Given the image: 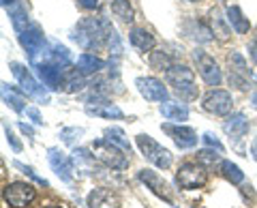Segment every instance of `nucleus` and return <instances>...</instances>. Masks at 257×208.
I'll return each mask as SVG.
<instances>
[{"mask_svg": "<svg viewBox=\"0 0 257 208\" xmlns=\"http://www.w3.org/2000/svg\"><path fill=\"white\" fill-rule=\"evenodd\" d=\"M111 24L105 18H86L77 22L73 30V41L88 52H99L103 45H107V30Z\"/></svg>", "mask_w": 257, "mask_h": 208, "instance_id": "f257e3e1", "label": "nucleus"}, {"mask_svg": "<svg viewBox=\"0 0 257 208\" xmlns=\"http://www.w3.org/2000/svg\"><path fill=\"white\" fill-rule=\"evenodd\" d=\"M90 150L96 161L109 167V170H126L128 167V157L124 155V150L116 146L114 142H109L107 138L94 140L90 144Z\"/></svg>", "mask_w": 257, "mask_h": 208, "instance_id": "f03ea898", "label": "nucleus"}, {"mask_svg": "<svg viewBox=\"0 0 257 208\" xmlns=\"http://www.w3.org/2000/svg\"><path fill=\"white\" fill-rule=\"evenodd\" d=\"M170 86H174V90L178 92V97L184 101L197 99V86H195V75L187 65H172V69L165 73Z\"/></svg>", "mask_w": 257, "mask_h": 208, "instance_id": "7ed1b4c3", "label": "nucleus"}, {"mask_svg": "<svg viewBox=\"0 0 257 208\" xmlns=\"http://www.w3.org/2000/svg\"><path fill=\"white\" fill-rule=\"evenodd\" d=\"M11 73H13V77L18 79V84H20V88L24 92H26V97H30V99H37L39 103H50V90H47L45 86H41L37 82L35 77L30 75V71L24 67V65H20V62H11Z\"/></svg>", "mask_w": 257, "mask_h": 208, "instance_id": "20e7f679", "label": "nucleus"}, {"mask_svg": "<svg viewBox=\"0 0 257 208\" xmlns=\"http://www.w3.org/2000/svg\"><path fill=\"white\" fill-rule=\"evenodd\" d=\"M135 144H138V148L142 150V155L146 157L152 165L161 167V170L172 167V153L167 148L161 146L159 142L152 140L148 133H140L138 138H135Z\"/></svg>", "mask_w": 257, "mask_h": 208, "instance_id": "39448f33", "label": "nucleus"}, {"mask_svg": "<svg viewBox=\"0 0 257 208\" xmlns=\"http://www.w3.org/2000/svg\"><path fill=\"white\" fill-rule=\"evenodd\" d=\"M208 180V172L204 163H182L176 172V185L184 191L202 189Z\"/></svg>", "mask_w": 257, "mask_h": 208, "instance_id": "423d86ee", "label": "nucleus"}, {"mask_svg": "<svg viewBox=\"0 0 257 208\" xmlns=\"http://www.w3.org/2000/svg\"><path fill=\"white\" fill-rule=\"evenodd\" d=\"M3 197H5V204L7 206H13V208H26L32 199L37 197V191L30 182H9L5 185L3 189Z\"/></svg>", "mask_w": 257, "mask_h": 208, "instance_id": "0eeeda50", "label": "nucleus"}, {"mask_svg": "<svg viewBox=\"0 0 257 208\" xmlns=\"http://www.w3.org/2000/svg\"><path fill=\"white\" fill-rule=\"evenodd\" d=\"M227 62H229V84H234L238 90H246L248 82L253 79V73L246 65L244 56L240 52H231L227 56Z\"/></svg>", "mask_w": 257, "mask_h": 208, "instance_id": "6e6552de", "label": "nucleus"}, {"mask_svg": "<svg viewBox=\"0 0 257 208\" xmlns=\"http://www.w3.org/2000/svg\"><path fill=\"white\" fill-rule=\"evenodd\" d=\"M193 58H195V62H197L199 75H202V79L208 86H221L223 73H221L219 65H216V60L212 58L210 54H206L204 50H195L193 52Z\"/></svg>", "mask_w": 257, "mask_h": 208, "instance_id": "1a4fd4ad", "label": "nucleus"}, {"mask_svg": "<svg viewBox=\"0 0 257 208\" xmlns=\"http://www.w3.org/2000/svg\"><path fill=\"white\" fill-rule=\"evenodd\" d=\"M20 43H22L24 50H26L28 60H30V65H32V62L39 58V54L45 50V35H43V30L39 28L37 24H32L28 30L20 33Z\"/></svg>", "mask_w": 257, "mask_h": 208, "instance_id": "9d476101", "label": "nucleus"}, {"mask_svg": "<svg viewBox=\"0 0 257 208\" xmlns=\"http://www.w3.org/2000/svg\"><path fill=\"white\" fill-rule=\"evenodd\" d=\"M37 71L39 79H41V84L47 88V90H60L62 88V82H64V71L60 65H56V62H37V65H32Z\"/></svg>", "mask_w": 257, "mask_h": 208, "instance_id": "9b49d317", "label": "nucleus"}, {"mask_svg": "<svg viewBox=\"0 0 257 208\" xmlns=\"http://www.w3.org/2000/svg\"><path fill=\"white\" fill-rule=\"evenodd\" d=\"M135 86H138L140 94L146 101L152 103H165L170 99V90L163 86V82H159L157 77H138L135 79Z\"/></svg>", "mask_w": 257, "mask_h": 208, "instance_id": "f8f14e48", "label": "nucleus"}, {"mask_svg": "<svg viewBox=\"0 0 257 208\" xmlns=\"http://www.w3.org/2000/svg\"><path fill=\"white\" fill-rule=\"evenodd\" d=\"M161 129H163L170 138L174 140V144L178 146L180 150H189V148H195L197 146V133L191 129V127L187 125H172V123H165V125H161Z\"/></svg>", "mask_w": 257, "mask_h": 208, "instance_id": "ddd939ff", "label": "nucleus"}, {"mask_svg": "<svg viewBox=\"0 0 257 208\" xmlns=\"http://www.w3.org/2000/svg\"><path fill=\"white\" fill-rule=\"evenodd\" d=\"M47 161H50L52 170L56 172V176H58L60 180L64 182H71L73 180V159H71L69 155H64L60 148H47Z\"/></svg>", "mask_w": 257, "mask_h": 208, "instance_id": "4468645a", "label": "nucleus"}, {"mask_svg": "<svg viewBox=\"0 0 257 208\" xmlns=\"http://www.w3.org/2000/svg\"><path fill=\"white\" fill-rule=\"evenodd\" d=\"M204 110L210 112L214 116H227L231 112V106H234V101H231V94L227 90H219V88H214L204 97Z\"/></svg>", "mask_w": 257, "mask_h": 208, "instance_id": "2eb2a0df", "label": "nucleus"}, {"mask_svg": "<svg viewBox=\"0 0 257 208\" xmlns=\"http://www.w3.org/2000/svg\"><path fill=\"white\" fill-rule=\"evenodd\" d=\"M138 180L144 182V185H146L157 197L165 199V202L172 206V197H170V191H167V182L163 180V176H159L155 170H150V167H142V170L138 172Z\"/></svg>", "mask_w": 257, "mask_h": 208, "instance_id": "dca6fc26", "label": "nucleus"}, {"mask_svg": "<svg viewBox=\"0 0 257 208\" xmlns=\"http://www.w3.org/2000/svg\"><path fill=\"white\" fill-rule=\"evenodd\" d=\"M86 204H88V208H120V197L111 189L99 187L88 193Z\"/></svg>", "mask_w": 257, "mask_h": 208, "instance_id": "f3484780", "label": "nucleus"}, {"mask_svg": "<svg viewBox=\"0 0 257 208\" xmlns=\"http://www.w3.org/2000/svg\"><path fill=\"white\" fill-rule=\"evenodd\" d=\"M223 131L229 135L234 142H240L244 138V135L248 133V121L244 114H240V112H236V114H231L227 121L223 123Z\"/></svg>", "mask_w": 257, "mask_h": 208, "instance_id": "a211bd4d", "label": "nucleus"}, {"mask_svg": "<svg viewBox=\"0 0 257 208\" xmlns=\"http://www.w3.org/2000/svg\"><path fill=\"white\" fill-rule=\"evenodd\" d=\"M128 39H131V45L135 47V50H140V52H152L155 50V37H152L150 30L146 28H131V33H128Z\"/></svg>", "mask_w": 257, "mask_h": 208, "instance_id": "6ab92c4d", "label": "nucleus"}, {"mask_svg": "<svg viewBox=\"0 0 257 208\" xmlns=\"http://www.w3.org/2000/svg\"><path fill=\"white\" fill-rule=\"evenodd\" d=\"M3 99H5V103L7 106H11V110H15V112H26L28 108H26V92L22 90H18L15 86H9V84H3Z\"/></svg>", "mask_w": 257, "mask_h": 208, "instance_id": "aec40b11", "label": "nucleus"}, {"mask_svg": "<svg viewBox=\"0 0 257 208\" xmlns=\"http://www.w3.org/2000/svg\"><path fill=\"white\" fill-rule=\"evenodd\" d=\"M225 15H227V24L236 30L238 35H246L251 30V24H248V18H244V13L240 11V7L236 5H229L225 9Z\"/></svg>", "mask_w": 257, "mask_h": 208, "instance_id": "412c9836", "label": "nucleus"}, {"mask_svg": "<svg viewBox=\"0 0 257 208\" xmlns=\"http://www.w3.org/2000/svg\"><path fill=\"white\" fill-rule=\"evenodd\" d=\"M75 67L82 71L84 75H94V73H101V71L105 69V62H103L99 56H94L90 52H84V54H79Z\"/></svg>", "mask_w": 257, "mask_h": 208, "instance_id": "4be33fe9", "label": "nucleus"}, {"mask_svg": "<svg viewBox=\"0 0 257 208\" xmlns=\"http://www.w3.org/2000/svg\"><path fill=\"white\" fill-rule=\"evenodd\" d=\"M161 114L167 121H174V123H184L189 118V108L184 103H176V101H165L161 103Z\"/></svg>", "mask_w": 257, "mask_h": 208, "instance_id": "5701e85b", "label": "nucleus"}, {"mask_svg": "<svg viewBox=\"0 0 257 208\" xmlns=\"http://www.w3.org/2000/svg\"><path fill=\"white\" fill-rule=\"evenodd\" d=\"M86 86L84 82V73L79 71L77 67L73 69H67L64 71V82H62V90H67V92H77V90H82V88Z\"/></svg>", "mask_w": 257, "mask_h": 208, "instance_id": "b1692460", "label": "nucleus"}, {"mask_svg": "<svg viewBox=\"0 0 257 208\" xmlns=\"http://www.w3.org/2000/svg\"><path fill=\"white\" fill-rule=\"evenodd\" d=\"M111 13L122 24H133V20H135L133 5L128 3V0H111Z\"/></svg>", "mask_w": 257, "mask_h": 208, "instance_id": "393cba45", "label": "nucleus"}, {"mask_svg": "<svg viewBox=\"0 0 257 208\" xmlns=\"http://www.w3.org/2000/svg\"><path fill=\"white\" fill-rule=\"evenodd\" d=\"M148 65L152 71H170L172 69V58H170V54L163 52V50H155V52H150L148 56Z\"/></svg>", "mask_w": 257, "mask_h": 208, "instance_id": "a878e982", "label": "nucleus"}, {"mask_svg": "<svg viewBox=\"0 0 257 208\" xmlns=\"http://www.w3.org/2000/svg\"><path fill=\"white\" fill-rule=\"evenodd\" d=\"M219 172H221V176L227 182H231V185H240V182L244 180V174H242V170L236 165V163H231V161H221V165H219Z\"/></svg>", "mask_w": 257, "mask_h": 208, "instance_id": "bb28decb", "label": "nucleus"}, {"mask_svg": "<svg viewBox=\"0 0 257 208\" xmlns=\"http://www.w3.org/2000/svg\"><path fill=\"white\" fill-rule=\"evenodd\" d=\"M210 20H212V33L221 39V41H227L229 35H231V30L229 26L225 22H227V18H221V13L219 11H210Z\"/></svg>", "mask_w": 257, "mask_h": 208, "instance_id": "cd10ccee", "label": "nucleus"}, {"mask_svg": "<svg viewBox=\"0 0 257 208\" xmlns=\"http://www.w3.org/2000/svg\"><path fill=\"white\" fill-rule=\"evenodd\" d=\"M105 138L109 142H114L116 146H120L124 153L131 155V144H128V140L124 138V131L120 129V127H107V129H105Z\"/></svg>", "mask_w": 257, "mask_h": 208, "instance_id": "c85d7f7f", "label": "nucleus"}, {"mask_svg": "<svg viewBox=\"0 0 257 208\" xmlns=\"http://www.w3.org/2000/svg\"><path fill=\"white\" fill-rule=\"evenodd\" d=\"M9 18H11V24L13 28L18 30V33H24V30H28V13L24 7H13L9 11Z\"/></svg>", "mask_w": 257, "mask_h": 208, "instance_id": "c756f323", "label": "nucleus"}, {"mask_svg": "<svg viewBox=\"0 0 257 208\" xmlns=\"http://www.w3.org/2000/svg\"><path fill=\"white\" fill-rule=\"evenodd\" d=\"M191 37L195 39L197 43H208V41H212V30L208 28L204 22H193Z\"/></svg>", "mask_w": 257, "mask_h": 208, "instance_id": "7c9ffc66", "label": "nucleus"}, {"mask_svg": "<svg viewBox=\"0 0 257 208\" xmlns=\"http://www.w3.org/2000/svg\"><path fill=\"white\" fill-rule=\"evenodd\" d=\"M107 50H109V54H114V56L122 54V43H120V37H118L114 26H109V30H107Z\"/></svg>", "mask_w": 257, "mask_h": 208, "instance_id": "2f4dec72", "label": "nucleus"}, {"mask_svg": "<svg viewBox=\"0 0 257 208\" xmlns=\"http://www.w3.org/2000/svg\"><path fill=\"white\" fill-rule=\"evenodd\" d=\"M79 135H84V129H77V127H67V129L60 131V138L64 144H69V146H75L79 142Z\"/></svg>", "mask_w": 257, "mask_h": 208, "instance_id": "473e14b6", "label": "nucleus"}, {"mask_svg": "<svg viewBox=\"0 0 257 208\" xmlns=\"http://www.w3.org/2000/svg\"><path fill=\"white\" fill-rule=\"evenodd\" d=\"M219 153V150H216ZM214 150H210V148H204V150H199L197 153V161L199 163H208V165H214V163H219V155H216Z\"/></svg>", "mask_w": 257, "mask_h": 208, "instance_id": "72a5a7b5", "label": "nucleus"}, {"mask_svg": "<svg viewBox=\"0 0 257 208\" xmlns=\"http://www.w3.org/2000/svg\"><path fill=\"white\" fill-rule=\"evenodd\" d=\"M13 165L15 167H18V170H22L24 174H26V176H30V178L32 180H35V182H39V185H43V187H47V180L45 178H41V176H39L35 170H32V167L30 165H24V163H20V161H13Z\"/></svg>", "mask_w": 257, "mask_h": 208, "instance_id": "f704fd0d", "label": "nucleus"}, {"mask_svg": "<svg viewBox=\"0 0 257 208\" xmlns=\"http://www.w3.org/2000/svg\"><path fill=\"white\" fill-rule=\"evenodd\" d=\"M202 142L206 144V146H210V148H216V150H219V153H223V144L219 142V140H216V135H212V133H204L202 135Z\"/></svg>", "mask_w": 257, "mask_h": 208, "instance_id": "c9c22d12", "label": "nucleus"}, {"mask_svg": "<svg viewBox=\"0 0 257 208\" xmlns=\"http://www.w3.org/2000/svg\"><path fill=\"white\" fill-rule=\"evenodd\" d=\"M5 133H7V142L11 144V148L15 150V153H20V150H22V144H20L18 138L13 135V131H11V127H9V125H5Z\"/></svg>", "mask_w": 257, "mask_h": 208, "instance_id": "e433bc0d", "label": "nucleus"}, {"mask_svg": "<svg viewBox=\"0 0 257 208\" xmlns=\"http://www.w3.org/2000/svg\"><path fill=\"white\" fill-rule=\"evenodd\" d=\"M26 116L32 118V123H35V125H43V118H41V114H39L37 108H28L26 110Z\"/></svg>", "mask_w": 257, "mask_h": 208, "instance_id": "4c0bfd02", "label": "nucleus"}, {"mask_svg": "<svg viewBox=\"0 0 257 208\" xmlns=\"http://www.w3.org/2000/svg\"><path fill=\"white\" fill-rule=\"evenodd\" d=\"M79 5L90 11V9H96V7H99V0H79Z\"/></svg>", "mask_w": 257, "mask_h": 208, "instance_id": "58836bf2", "label": "nucleus"}, {"mask_svg": "<svg viewBox=\"0 0 257 208\" xmlns=\"http://www.w3.org/2000/svg\"><path fill=\"white\" fill-rule=\"evenodd\" d=\"M20 131H22V133H26L28 138H35V129H32L30 125H26V123H20Z\"/></svg>", "mask_w": 257, "mask_h": 208, "instance_id": "ea45409f", "label": "nucleus"}, {"mask_svg": "<svg viewBox=\"0 0 257 208\" xmlns=\"http://www.w3.org/2000/svg\"><path fill=\"white\" fill-rule=\"evenodd\" d=\"M248 54H251L253 62L257 65V41H251V43H248Z\"/></svg>", "mask_w": 257, "mask_h": 208, "instance_id": "a19ab883", "label": "nucleus"}, {"mask_svg": "<svg viewBox=\"0 0 257 208\" xmlns=\"http://www.w3.org/2000/svg\"><path fill=\"white\" fill-rule=\"evenodd\" d=\"M251 155H253V159L257 161V140H253V144H251Z\"/></svg>", "mask_w": 257, "mask_h": 208, "instance_id": "79ce46f5", "label": "nucleus"}, {"mask_svg": "<svg viewBox=\"0 0 257 208\" xmlns=\"http://www.w3.org/2000/svg\"><path fill=\"white\" fill-rule=\"evenodd\" d=\"M251 103H253V106L257 108V92H253V97H251Z\"/></svg>", "mask_w": 257, "mask_h": 208, "instance_id": "37998d69", "label": "nucleus"}, {"mask_svg": "<svg viewBox=\"0 0 257 208\" xmlns=\"http://www.w3.org/2000/svg\"><path fill=\"white\" fill-rule=\"evenodd\" d=\"M13 3H18V0H3V5H5V7H9V5H13Z\"/></svg>", "mask_w": 257, "mask_h": 208, "instance_id": "c03bdc74", "label": "nucleus"}, {"mask_svg": "<svg viewBox=\"0 0 257 208\" xmlns=\"http://www.w3.org/2000/svg\"><path fill=\"white\" fill-rule=\"evenodd\" d=\"M43 208H64V206H60V204H50V206H43Z\"/></svg>", "mask_w": 257, "mask_h": 208, "instance_id": "a18cd8bd", "label": "nucleus"}, {"mask_svg": "<svg viewBox=\"0 0 257 208\" xmlns=\"http://www.w3.org/2000/svg\"><path fill=\"white\" fill-rule=\"evenodd\" d=\"M189 3H199V0H189Z\"/></svg>", "mask_w": 257, "mask_h": 208, "instance_id": "49530a36", "label": "nucleus"}, {"mask_svg": "<svg viewBox=\"0 0 257 208\" xmlns=\"http://www.w3.org/2000/svg\"><path fill=\"white\" fill-rule=\"evenodd\" d=\"M193 208H204V206H197V204H195V206H193Z\"/></svg>", "mask_w": 257, "mask_h": 208, "instance_id": "de8ad7c7", "label": "nucleus"}]
</instances>
